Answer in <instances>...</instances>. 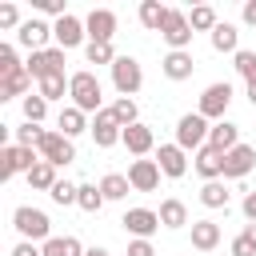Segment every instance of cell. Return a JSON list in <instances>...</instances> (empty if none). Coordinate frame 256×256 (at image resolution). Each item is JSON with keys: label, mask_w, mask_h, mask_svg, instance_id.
I'll list each match as a JSON object with an SVG mask.
<instances>
[{"label": "cell", "mask_w": 256, "mask_h": 256, "mask_svg": "<svg viewBox=\"0 0 256 256\" xmlns=\"http://www.w3.org/2000/svg\"><path fill=\"white\" fill-rule=\"evenodd\" d=\"M228 104H232V84H228V80H216V84H208V88L200 92L196 112H200L204 120H224Z\"/></svg>", "instance_id": "7"}, {"label": "cell", "mask_w": 256, "mask_h": 256, "mask_svg": "<svg viewBox=\"0 0 256 256\" xmlns=\"http://www.w3.org/2000/svg\"><path fill=\"white\" fill-rule=\"evenodd\" d=\"M12 256H44L40 248H32V240H20L16 248H12Z\"/></svg>", "instance_id": "48"}, {"label": "cell", "mask_w": 256, "mask_h": 256, "mask_svg": "<svg viewBox=\"0 0 256 256\" xmlns=\"http://www.w3.org/2000/svg\"><path fill=\"white\" fill-rule=\"evenodd\" d=\"M108 200H104V192H100V184H80V196H76V208H84V212H100Z\"/></svg>", "instance_id": "34"}, {"label": "cell", "mask_w": 256, "mask_h": 256, "mask_svg": "<svg viewBox=\"0 0 256 256\" xmlns=\"http://www.w3.org/2000/svg\"><path fill=\"white\" fill-rule=\"evenodd\" d=\"M32 8H36V12H44V16H56V20H60V16H68V12H64V0H32Z\"/></svg>", "instance_id": "43"}, {"label": "cell", "mask_w": 256, "mask_h": 256, "mask_svg": "<svg viewBox=\"0 0 256 256\" xmlns=\"http://www.w3.org/2000/svg\"><path fill=\"white\" fill-rule=\"evenodd\" d=\"M160 228H188V208H184V200H176V196H168V200H160Z\"/></svg>", "instance_id": "25"}, {"label": "cell", "mask_w": 256, "mask_h": 256, "mask_svg": "<svg viewBox=\"0 0 256 256\" xmlns=\"http://www.w3.org/2000/svg\"><path fill=\"white\" fill-rule=\"evenodd\" d=\"M120 144H124V148H128V152H132L136 160H144V156H148V152L156 148V136H152V128H148V124L140 120V124L124 128V140H120Z\"/></svg>", "instance_id": "19"}, {"label": "cell", "mask_w": 256, "mask_h": 256, "mask_svg": "<svg viewBox=\"0 0 256 256\" xmlns=\"http://www.w3.org/2000/svg\"><path fill=\"white\" fill-rule=\"evenodd\" d=\"M192 168H196V176L208 184V180H224V152L220 148H212V144H204L196 156H192Z\"/></svg>", "instance_id": "18"}, {"label": "cell", "mask_w": 256, "mask_h": 256, "mask_svg": "<svg viewBox=\"0 0 256 256\" xmlns=\"http://www.w3.org/2000/svg\"><path fill=\"white\" fill-rule=\"evenodd\" d=\"M16 40H20V44H24L28 52H44V48H52L48 40H56V36H52V24H48V20L32 16V20H24V24H20Z\"/></svg>", "instance_id": "12"}, {"label": "cell", "mask_w": 256, "mask_h": 256, "mask_svg": "<svg viewBox=\"0 0 256 256\" xmlns=\"http://www.w3.org/2000/svg\"><path fill=\"white\" fill-rule=\"evenodd\" d=\"M112 88L120 96H128V100L144 88V68H140L136 56H116V64H112Z\"/></svg>", "instance_id": "4"}, {"label": "cell", "mask_w": 256, "mask_h": 256, "mask_svg": "<svg viewBox=\"0 0 256 256\" xmlns=\"http://www.w3.org/2000/svg\"><path fill=\"white\" fill-rule=\"evenodd\" d=\"M88 132H92L96 148H116V144L124 140V124L116 120V112H112L108 104H104V108L92 116V128H88Z\"/></svg>", "instance_id": "8"}, {"label": "cell", "mask_w": 256, "mask_h": 256, "mask_svg": "<svg viewBox=\"0 0 256 256\" xmlns=\"http://www.w3.org/2000/svg\"><path fill=\"white\" fill-rule=\"evenodd\" d=\"M36 152H40V160H48L56 168H68L76 160V144L68 136H60V132H44V140L36 144Z\"/></svg>", "instance_id": "10"}, {"label": "cell", "mask_w": 256, "mask_h": 256, "mask_svg": "<svg viewBox=\"0 0 256 256\" xmlns=\"http://www.w3.org/2000/svg\"><path fill=\"white\" fill-rule=\"evenodd\" d=\"M232 256H256V244H252V240L240 232V236L232 240Z\"/></svg>", "instance_id": "44"}, {"label": "cell", "mask_w": 256, "mask_h": 256, "mask_svg": "<svg viewBox=\"0 0 256 256\" xmlns=\"http://www.w3.org/2000/svg\"><path fill=\"white\" fill-rule=\"evenodd\" d=\"M112 112H116V120L124 124V128H132V124H140V112H136V100H128V96H116V104H108Z\"/></svg>", "instance_id": "37"}, {"label": "cell", "mask_w": 256, "mask_h": 256, "mask_svg": "<svg viewBox=\"0 0 256 256\" xmlns=\"http://www.w3.org/2000/svg\"><path fill=\"white\" fill-rule=\"evenodd\" d=\"M56 180H60V176H56V164H48V160H40V164L28 172V184H32L36 192H52Z\"/></svg>", "instance_id": "30"}, {"label": "cell", "mask_w": 256, "mask_h": 256, "mask_svg": "<svg viewBox=\"0 0 256 256\" xmlns=\"http://www.w3.org/2000/svg\"><path fill=\"white\" fill-rule=\"evenodd\" d=\"M100 192H104V200H124V196L132 192V184H128V176H120V172H108V176L100 180Z\"/></svg>", "instance_id": "33"}, {"label": "cell", "mask_w": 256, "mask_h": 256, "mask_svg": "<svg viewBox=\"0 0 256 256\" xmlns=\"http://www.w3.org/2000/svg\"><path fill=\"white\" fill-rule=\"evenodd\" d=\"M12 228H16L24 240H52V220H48V212H40V208H32V204H20V208L12 212Z\"/></svg>", "instance_id": "3"}, {"label": "cell", "mask_w": 256, "mask_h": 256, "mask_svg": "<svg viewBox=\"0 0 256 256\" xmlns=\"http://www.w3.org/2000/svg\"><path fill=\"white\" fill-rule=\"evenodd\" d=\"M240 20H244L248 28H256V0H244V8H240Z\"/></svg>", "instance_id": "47"}, {"label": "cell", "mask_w": 256, "mask_h": 256, "mask_svg": "<svg viewBox=\"0 0 256 256\" xmlns=\"http://www.w3.org/2000/svg\"><path fill=\"white\" fill-rule=\"evenodd\" d=\"M84 28H88V40L112 44V36H116V12H112V8H92V12L84 16Z\"/></svg>", "instance_id": "14"}, {"label": "cell", "mask_w": 256, "mask_h": 256, "mask_svg": "<svg viewBox=\"0 0 256 256\" xmlns=\"http://www.w3.org/2000/svg\"><path fill=\"white\" fill-rule=\"evenodd\" d=\"M40 252H44V256H84L88 248H84L76 236H52V240H44Z\"/></svg>", "instance_id": "28"}, {"label": "cell", "mask_w": 256, "mask_h": 256, "mask_svg": "<svg viewBox=\"0 0 256 256\" xmlns=\"http://www.w3.org/2000/svg\"><path fill=\"white\" fill-rule=\"evenodd\" d=\"M160 164L156 160H132L128 164V184H132V192H156L160 188Z\"/></svg>", "instance_id": "16"}, {"label": "cell", "mask_w": 256, "mask_h": 256, "mask_svg": "<svg viewBox=\"0 0 256 256\" xmlns=\"http://www.w3.org/2000/svg\"><path fill=\"white\" fill-rule=\"evenodd\" d=\"M52 36H56V48H80V44H88V28H84V20L80 16H60V20H52Z\"/></svg>", "instance_id": "11"}, {"label": "cell", "mask_w": 256, "mask_h": 256, "mask_svg": "<svg viewBox=\"0 0 256 256\" xmlns=\"http://www.w3.org/2000/svg\"><path fill=\"white\" fill-rule=\"evenodd\" d=\"M160 36H164L168 52H188V44H192V36H196V32H192V24H188V12L168 8V20H164Z\"/></svg>", "instance_id": "6"}, {"label": "cell", "mask_w": 256, "mask_h": 256, "mask_svg": "<svg viewBox=\"0 0 256 256\" xmlns=\"http://www.w3.org/2000/svg\"><path fill=\"white\" fill-rule=\"evenodd\" d=\"M24 64H20V56H16V48L12 44H0V76H8V72H20Z\"/></svg>", "instance_id": "41"}, {"label": "cell", "mask_w": 256, "mask_h": 256, "mask_svg": "<svg viewBox=\"0 0 256 256\" xmlns=\"http://www.w3.org/2000/svg\"><path fill=\"white\" fill-rule=\"evenodd\" d=\"M160 72L180 84V80H188V76L196 72V60H192V52H168V56L160 60Z\"/></svg>", "instance_id": "21"}, {"label": "cell", "mask_w": 256, "mask_h": 256, "mask_svg": "<svg viewBox=\"0 0 256 256\" xmlns=\"http://www.w3.org/2000/svg\"><path fill=\"white\" fill-rule=\"evenodd\" d=\"M24 68H28V76L40 84L44 76H60L64 72V48H44V52H28V60H24Z\"/></svg>", "instance_id": "9"}, {"label": "cell", "mask_w": 256, "mask_h": 256, "mask_svg": "<svg viewBox=\"0 0 256 256\" xmlns=\"http://www.w3.org/2000/svg\"><path fill=\"white\" fill-rule=\"evenodd\" d=\"M44 132H48V128H40V124H28V120H24V124L16 128V144H20V148H36V144L44 140Z\"/></svg>", "instance_id": "38"}, {"label": "cell", "mask_w": 256, "mask_h": 256, "mask_svg": "<svg viewBox=\"0 0 256 256\" xmlns=\"http://www.w3.org/2000/svg\"><path fill=\"white\" fill-rule=\"evenodd\" d=\"M256 168V148L252 144H236L232 152H224V180H244Z\"/></svg>", "instance_id": "15"}, {"label": "cell", "mask_w": 256, "mask_h": 256, "mask_svg": "<svg viewBox=\"0 0 256 256\" xmlns=\"http://www.w3.org/2000/svg\"><path fill=\"white\" fill-rule=\"evenodd\" d=\"M68 96H72V104L80 108V112H100L104 108V88H100V80H96V72H88V68H80V72H72L68 76Z\"/></svg>", "instance_id": "1"}, {"label": "cell", "mask_w": 256, "mask_h": 256, "mask_svg": "<svg viewBox=\"0 0 256 256\" xmlns=\"http://www.w3.org/2000/svg\"><path fill=\"white\" fill-rule=\"evenodd\" d=\"M208 40H212V48H216V52H232V56L240 52V32H236V24H228V20H220V24L212 28V36H208Z\"/></svg>", "instance_id": "26"}, {"label": "cell", "mask_w": 256, "mask_h": 256, "mask_svg": "<svg viewBox=\"0 0 256 256\" xmlns=\"http://www.w3.org/2000/svg\"><path fill=\"white\" fill-rule=\"evenodd\" d=\"M116 56H120V52H116L112 44H96V40H88V44H84V60H88V64H108V68H112V64H116Z\"/></svg>", "instance_id": "35"}, {"label": "cell", "mask_w": 256, "mask_h": 256, "mask_svg": "<svg viewBox=\"0 0 256 256\" xmlns=\"http://www.w3.org/2000/svg\"><path fill=\"white\" fill-rule=\"evenodd\" d=\"M120 224H124V232H128L132 240H148V236L160 228V212H152V208H128Z\"/></svg>", "instance_id": "13"}, {"label": "cell", "mask_w": 256, "mask_h": 256, "mask_svg": "<svg viewBox=\"0 0 256 256\" xmlns=\"http://www.w3.org/2000/svg\"><path fill=\"white\" fill-rule=\"evenodd\" d=\"M240 212H244V220H248V224L256 220V192H244V200H240Z\"/></svg>", "instance_id": "46"}, {"label": "cell", "mask_w": 256, "mask_h": 256, "mask_svg": "<svg viewBox=\"0 0 256 256\" xmlns=\"http://www.w3.org/2000/svg\"><path fill=\"white\" fill-rule=\"evenodd\" d=\"M60 208H68V204H76V196H80V184H72V180H56V188L48 192Z\"/></svg>", "instance_id": "39"}, {"label": "cell", "mask_w": 256, "mask_h": 256, "mask_svg": "<svg viewBox=\"0 0 256 256\" xmlns=\"http://www.w3.org/2000/svg\"><path fill=\"white\" fill-rule=\"evenodd\" d=\"M228 196H232V192H228L224 180H208V184L200 188V204H204V208H228Z\"/></svg>", "instance_id": "31"}, {"label": "cell", "mask_w": 256, "mask_h": 256, "mask_svg": "<svg viewBox=\"0 0 256 256\" xmlns=\"http://www.w3.org/2000/svg\"><path fill=\"white\" fill-rule=\"evenodd\" d=\"M136 16H140V24H144L148 32H160L164 20H168V4H160V0H144Z\"/></svg>", "instance_id": "27"}, {"label": "cell", "mask_w": 256, "mask_h": 256, "mask_svg": "<svg viewBox=\"0 0 256 256\" xmlns=\"http://www.w3.org/2000/svg\"><path fill=\"white\" fill-rule=\"evenodd\" d=\"M36 92H40L48 104H52V100H64V96H68V76H64V72H60V76H44V80L36 84Z\"/></svg>", "instance_id": "32"}, {"label": "cell", "mask_w": 256, "mask_h": 256, "mask_svg": "<svg viewBox=\"0 0 256 256\" xmlns=\"http://www.w3.org/2000/svg\"><path fill=\"white\" fill-rule=\"evenodd\" d=\"M156 164H160V172L168 176V180H180L184 172H188V152L172 140V144H160L156 148Z\"/></svg>", "instance_id": "17"}, {"label": "cell", "mask_w": 256, "mask_h": 256, "mask_svg": "<svg viewBox=\"0 0 256 256\" xmlns=\"http://www.w3.org/2000/svg\"><path fill=\"white\" fill-rule=\"evenodd\" d=\"M208 132H212V120H204L200 112H184V116L176 120V144H180L184 152H192V156L208 144Z\"/></svg>", "instance_id": "2"}, {"label": "cell", "mask_w": 256, "mask_h": 256, "mask_svg": "<svg viewBox=\"0 0 256 256\" xmlns=\"http://www.w3.org/2000/svg\"><path fill=\"white\" fill-rule=\"evenodd\" d=\"M128 256H156L152 240H128Z\"/></svg>", "instance_id": "45"}, {"label": "cell", "mask_w": 256, "mask_h": 256, "mask_svg": "<svg viewBox=\"0 0 256 256\" xmlns=\"http://www.w3.org/2000/svg\"><path fill=\"white\" fill-rule=\"evenodd\" d=\"M40 164V152L36 148H20V144H4L0 148V180H12L16 172H32Z\"/></svg>", "instance_id": "5"}, {"label": "cell", "mask_w": 256, "mask_h": 256, "mask_svg": "<svg viewBox=\"0 0 256 256\" xmlns=\"http://www.w3.org/2000/svg\"><path fill=\"white\" fill-rule=\"evenodd\" d=\"M244 96H248V104L256 108V80H248V88H244Z\"/></svg>", "instance_id": "49"}, {"label": "cell", "mask_w": 256, "mask_h": 256, "mask_svg": "<svg viewBox=\"0 0 256 256\" xmlns=\"http://www.w3.org/2000/svg\"><path fill=\"white\" fill-rule=\"evenodd\" d=\"M232 68L244 76V84L248 80H256V52H248V48H240L236 56H232Z\"/></svg>", "instance_id": "40"}, {"label": "cell", "mask_w": 256, "mask_h": 256, "mask_svg": "<svg viewBox=\"0 0 256 256\" xmlns=\"http://www.w3.org/2000/svg\"><path fill=\"white\" fill-rule=\"evenodd\" d=\"M56 128H60V136L76 140V136H80V132H88L92 124H88V112H80L76 104H64V108H60V116H56Z\"/></svg>", "instance_id": "20"}, {"label": "cell", "mask_w": 256, "mask_h": 256, "mask_svg": "<svg viewBox=\"0 0 256 256\" xmlns=\"http://www.w3.org/2000/svg\"><path fill=\"white\" fill-rule=\"evenodd\" d=\"M20 24H24V20H20V8H16L12 0L0 4V28H16V32H20Z\"/></svg>", "instance_id": "42"}, {"label": "cell", "mask_w": 256, "mask_h": 256, "mask_svg": "<svg viewBox=\"0 0 256 256\" xmlns=\"http://www.w3.org/2000/svg\"><path fill=\"white\" fill-rule=\"evenodd\" d=\"M84 256H112V252H108V248H88Z\"/></svg>", "instance_id": "51"}, {"label": "cell", "mask_w": 256, "mask_h": 256, "mask_svg": "<svg viewBox=\"0 0 256 256\" xmlns=\"http://www.w3.org/2000/svg\"><path fill=\"white\" fill-rule=\"evenodd\" d=\"M220 244V224L216 220H192V248L196 252H212Z\"/></svg>", "instance_id": "22"}, {"label": "cell", "mask_w": 256, "mask_h": 256, "mask_svg": "<svg viewBox=\"0 0 256 256\" xmlns=\"http://www.w3.org/2000/svg\"><path fill=\"white\" fill-rule=\"evenodd\" d=\"M208 144H212V148H220V152H232V148L240 144V128H236L232 120H216V124H212V132H208Z\"/></svg>", "instance_id": "24"}, {"label": "cell", "mask_w": 256, "mask_h": 256, "mask_svg": "<svg viewBox=\"0 0 256 256\" xmlns=\"http://www.w3.org/2000/svg\"><path fill=\"white\" fill-rule=\"evenodd\" d=\"M24 120L28 124H44V116H48V100L40 96V92H32V96H24Z\"/></svg>", "instance_id": "36"}, {"label": "cell", "mask_w": 256, "mask_h": 256, "mask_svg": "<svg viewBox=\"0 0 256 256\" xmlns=\"http://www.w3.org/2000/svg\"><path fill=\"white\" fill-rule=\"evenodd\" d=\"M188 24H192V32H208V36H212V28L220 24V16H216L212 4H196V8L188 12Z\"/></svg>", "instance_id": "29"}, {"label": "cell", "mask_w": 256, "mask_h": 256, "mask_svg": "<svg viewBox=\"0 0 256 256\" xmlns=\"http://www.w3.org/2000/svg\"><path fill=\"white\" fill-rule=\"evenodd\" d=\"M244 236H248V240L256 244V220H252V224H244Z\"/></svg>", "instance_id": "50"}, {"label": "cell", "mask_w": 256, "mask_h": 256, "mask_svg": "<svg viewBox=\"0 0 256 256\" xmlns=\"http://www.w3.org/2000/svg\"><path fill=\"white\" fill-rule=\"evenodd\" d=\"M28 88H32V76H28V68H20V72H8V76H0V100L32 96Z\"/></svg>", "instance_id": "23"}]
</instances>
